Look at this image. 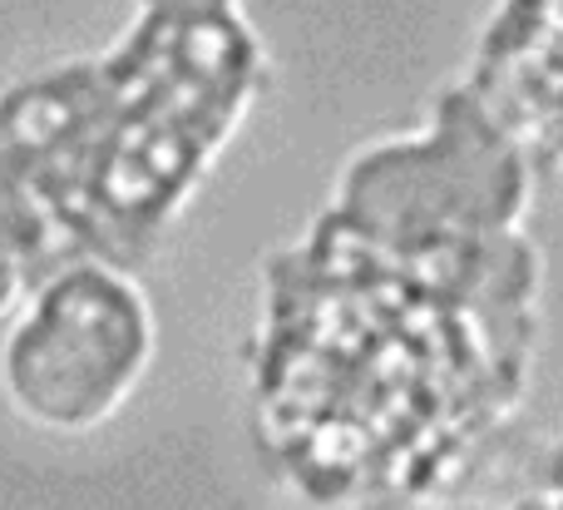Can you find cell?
I'll use <instances>...</instances> for the list:
<instances>
[{
  "instance_id": "6da1fadb",
  "label": "cell",
  "mask_w": 563,
  "mask_h": 510,
  "mask_svg": "<svg viewBox=\"0 0 563 510\" xmlns=\"http://www.w3.org/2000/svg\"><path fill=\"white\" fill-rule=\"evenodd\" d=\"M534 188L525 149L450 79L267 258L247 382L301 501L426 510L489 466L544 347Z\"/></svg>"
},
{
  "instance_id": "7a4b0ae2",
  "label": "cell",
  "mask_w": 563,
  "mask_h": 510,
  "mask_svg": "<svg viewBox=\"0 0 563 510\" xmlns=\"http://www.w3.org/2000/svg\"><path fill=\"white\" fill-rule=\"evenodd\" d=\"M154 357L148 297L114 263H75L40 287L5 343V387L35 422L95 426Z\"/></svg>"
},
{
  "instance_id": "3957f363",
  "label": "cell",
  "mask_w": 563,
  "mask_h": 510,
  "mask_svg": "<svg viewBox=\"0 0 563 510\" xmlns=\"http://www.w3.org/2000/svg\"><path fill=\"white\" fill-rule=\"evenodd\" d=\"M460 85L525 149L534 178H563V0H495Z\"/></svg>"
},
{
  "instance_id": "277c9868",
  "label": "cell",
  "mask_w": 563,
  "mask_h": 510,
  "mask_svg": "<svg viewBox=\"0 0 563 510\" xmlns=\"http://www.w3.org/2000/svg\"><path fill=\"white\" fill-rule=\"evenodd\" d=\"M505 510H563V426L549 436L529 462V476Z\"/></svg>"
}]
</instances>
